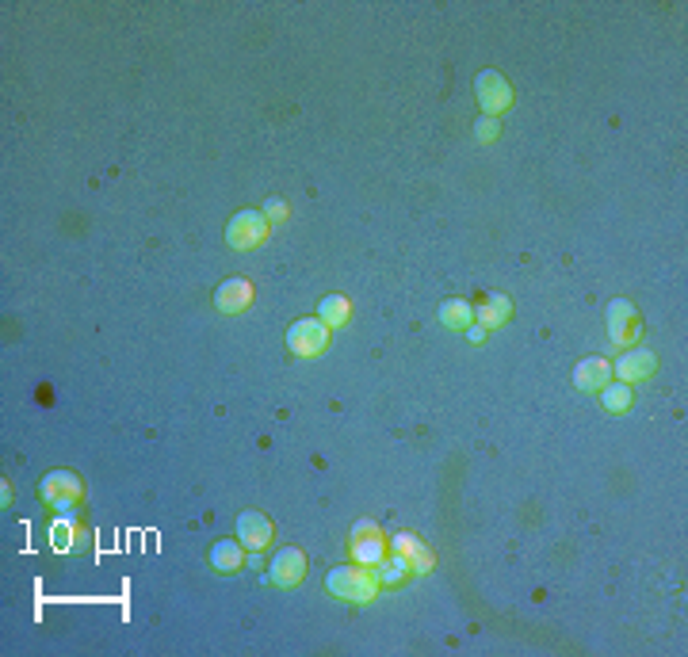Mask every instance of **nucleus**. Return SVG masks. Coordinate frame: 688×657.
Wrapping results in <instances>:
<instances>
[{"label": "nucleus", "mask_w": 688, "mask_h": 657, "mask_svg": "<svg viewBox=\"0 0 688 657\" xmlns=\"http://www.w3.org/2000/svg\"><path fill=\"white\" fill-rule=\"evenodd\" d=\"M325 589H329V596L344 600V604H371L383 585H379L375 570L352 562V566H337V570L325 573Z\"/></svg>", "instance_id": "obj_1"}, {"label": "nucleus", "mask_w": 688, "mask_h": 657, "mask_svg": "<svg viewBox=\"0 0 688 657\" xmlns=\"http://www.w3.org/2000/svg\"><path fill=\"white\" fill-rule=\"evenodd\" d=\"M39 497H43L46 509L77 512L81 501H85V482L73 470H50V474H43V482H39Z\"/></svg>", "instance_id": "obj_2"}, {"label": "nucleus", "mask_w": 688, "mask_h": 657, "mask_svg": "<svg viewBox=\"0 0 688 657\" xmlns=\"http://www.w3.org/2000/svg\"><path fill=\"white\" fill-rule=\"evenodd\" d=\"M268 230H272V222L264 218V211H237L226 222V245L237 253H253L268 241Z\"/></svg>", "instance_id": "obj_3"}, {"label": "nucleus", "mask_w": 688, "mask_h": 657, "mask_svg": "<svg viewBox=\"0 0 688 657\" xmlns=\"http://www.w3.org/2000/svg\"><path fill=\"white\" fill-rule=\"evenodd\" d=\"M387 551H390L387 535H383V528H379L375 520H360V524L352 528V562H356V566L375 570V566L387 558Z\"/></svg>", "instance_id": "obj_4"}, {"label": "nucleus", "mask_w": 688, "mask_h": 657, "mask_svg": "<svg viewBox=\"0 0 688 657\" xmlns=\"http://www.w3.org/2000/svg\"><path fill=\"white\" fill-rule=\"evenodd\" d=\"M287 348L299 356V360H314L329 348V325L322 318H299L287 329Z\"/></svg>", "instance_id": "obj_5"}, {"label": "nucleus", "mask_w": 688, "mask_h": 657, "mask_svg": "<svg viewBox=\"0 0 688 657\" xmlns=\"http://www.w3.org/2000/svg\"><path fill=\"white\" fill-rule=\"evenodd\" d=\"M604 318H608V337H612L616 348H631L635 340L643 337V321H639V310H635L631 298H612Z\"/></svg>", "instance_id": "obj_6"}, {"label": "nucleus", "mask_w": 688, "mask_h": 657, "mask_svg": "<svg viewBox=\"0 0 688 657\" xmlns=\"http://www.w3.org/2000/svg\"><path fill=\"white\" fill-rule=\"evenodd\" d=\"M474 92H478L482 115H490V119L505 115V111L513 107V85H509L497 69H482V73L474 77Z\"/></svg>", "instance_id": "obj_7"}, {"label": "nucleus", "mask_w": 688, "mask_h": 657, "mask_svg": "<svg viewBox=\"0 0 688 657\" xmlns=\"http://www.w3.org/2000/svg\"><path fill=\"white\" fill-rule=\"evenodd\" d=\"M46 539H50V547L58 554H81L88 547V531L77 512H58V516L50 520Z\"/></svg>", "instance_id": "obj_8"}, {"label": "nucleus", "mask_w": 688, "mask_h": 657, "mask_svg": "<svg viewBox=\"0 0 688 657\" xmlns=\"http://www.w3.org/2000/svg\"><path fill=\"white\" fill-rule=\"evenodd\" d=\"M390 551H398L402 558H406L413 577H425V573H432V566H436L432 547L421 539V535H413V531H398V535L390 539Z\"/></svg>", "instance_id": "obj_9"}, {"label": "nucleus", "mask_w": 688, "mask_h": 657, "mask_svg": "<svg viewBox=\"0 0 688 657\" xmlns=\"http://www.w3.org/2000/svg\"><path fill=\"white\" fill-rule=\"evenodd\" d=\"M237 543L253 554L264 551V547L272 543V520H268L260 509L237 512Z\"/></svg>", "instance_id": "obj_10"}, {"label": "nucleus", "mask_w": 688, "mask_h": 657, "mask_svg": "<svg viewBox=\"0 0 688 657\" xmlns=\"http://www.w3.org/2000/svg\"><path fill=\"white\" fill-rule=\"evenodd\" d=\"M302 577H306V554L299 547H283L268 566V581L276 589H295V585H302Z\"/></svg>", "instance_id": "obj_11"}, {"label": "nucleus", "mask_w": 688, "mask_h": 657, "mask_svg": "<svg viewBox=\"0 0 688 657\" xmlns=\"http://www.w3.org/2000/svg\"><path fill=\"white\" fill-rule=\"evenodd\" d=\"M654 371H658V356H654L650 348H624V356H620L616 367H612V375L620 382H627V386L646 382Z\"/></svg>", "instance_id": "obj_12"}, {"label": "nucleus", "mask_w": 688, "mask_h": 657, "mask_svg": "<svg viewBox=\"0 0 688 657\" xmlns=\"http://www.w3.org/2000/svg\"><path fill=\"white\" fill-rule=\"evenodd\" d=\"M253 298H257V291L249 279H226L215 291V310L218 314H241L253 306Z\"/></svg>", "instance_id": "obj_13"}, {"label": "nucleus", "mask_w": 688, "mask_h": 657, "mask_svg": "<svg viewBox=\"0 0 688 657\" xmlns=\"http://www.w3.org/2000/svg\"><path fill=\"white\" fill-rule=\"evenodd\" d=\"M608 382H612V363L608 360L589 356V360H581L578 367H574V386L585 390V394H597V390H604Z\"/></svg>", "instance_id": "obj_14"}, {"label": "nucleus", "mask_w": 688, "mask_h": 657, "mask_svg": "<svg viewBox=\"0 0 688 657\" xmlns=\"http://www.w3.org/2000/svg\"><path fill=\"white\" fill-rule=\"evenodd\" d=\"M436 321H440L444 329H452V333H467L474 325V306L467 298H448V302H440Z\"/></svg>", "instance_id": "obj_15"}, {"label": "nucleus", "mask_w": 688, "mask_h": 657, "mask_svg": "<svg viewBox=\"0 0 688 657\" xmlns=\"http://www.w3.org/2000/svg\"><path fill=\"white\" fill-rule=\"evenodd\" d=\"M509 318H513V302H509V295H490L482 306H474V321L486 325V329H501Z\"/></svg>", "instance_id": "obj_16"}, {"label": "nucleus", "mask_w": 688, "mask_h": 657, "mask_svg": "<svg viewBox=\"0 0 688 657\" xmlns=\"http://www.w3.org/2000/svg\"><path fill=\"white\" fill-rule=\"evenodd\" d=\"M375 577H379L383 589H398V585H406L413 577V570H409V562L398 551H387V558L375 566Z\"/></svg>", "instance_id": "obj_17"}, {"label": "nucleus", "mask_w": 688, "mask_h": 657, "mask_svg": "<svg viewBox=\"0 0 688 657\" xmlns=\"http://www.w3.org/2000/svg\"><path fill=\"white\" fill-rule=\"evenodd\" d=\"M211 566L218 573H237L245 566V547L237 539H218L215 547H211Z\"/></svg>", "instance_id": "obj_18"}, {"label": "nucleus", "mask_w": 688, "mask_h": 657, "mask_svg": "<svg viewBox=\"0 0 688 657\" xmlns=\"http://www.w3.org/2000/svg\"><path fill=\"white\" fill-rule=\"evenodd\" d=\"M318 318L329 325V329H344L352 321V302L344 295H325L322 306H318Z\"/></svg>", "instance_id": "obj_19"}, {"label": "nucleus", "mask_w": 688, "mask_h": 657, "mask_svg": "<svg viewBox=\"0 0 688 657\" xmlns=\"http://www.w3.org/2000/svg\"><path fill=\"white\" fill-rule=\"evenodd\" d=\"M597 394H601V405L604 409H608V413H627V409H631V402H635V390H631V386H627V382H608V386H604V390H597Z\"/></svg>", "instance_id": "obj_20"}, {"label": "nucleus", "mask_w": 688, "mask_h": 657, "mask_svg": "<svg viewBox=\"0 0 688 657\" xmlns=\"http://www.w3.org/2000/svg\"><path fill=\"white\" fill-rule=\"evenodd\" d=\"M474 138H478L482 146L497 142V138H501V119H490V115H482V119H478V127H474Z\"/></svg>", "instance_id": "obj_21"}, {"label": "nucleus", "mask_w": 688, "mask_h": 657, "mask_svg": "<svg viewBox=\"0 0 688 657\" xmlns=\"http://www.w3.org/2000/svg\"><path fill=\"white\" fill-rule=\"evenodd\" d=\"M287 214H291L287 199H268V203H264V218H268V222H283Z\"/></svg>", "instance_id": "obj_22"}, {"label": "nucleus", "mask_w": 688, "mask_h": 657, "mask_svg": "<svg viewBox=\"0 0 688 657\" xmlns=\"http://www.w3.org/2000/svg\"><path fill=\"white\" fill-rule=\"evenodd\" d=\"M467 340H471V344H482V340H486V325H478V321H474L471 329H467Z\"/></svg>", "instance_id": "obj_23"}]
</instances>
